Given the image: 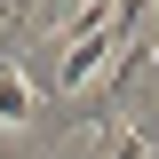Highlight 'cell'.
<instances>
[{
	"instance_id": "obj_1",
	"label": "cell",
	"mask_w": 159,
	"mask_h": 159,
	"mask_svg": "<svg viewBox=\"0 0 159 159\" xmlns=\"http://www.w3.org/2000/svg\"><path fill=\"white\" fill-rule=\"evenodd\" d=\"M0 127H56V111L40 103V88L24 80V64H0Z\"/></svg>"
},
{
	"instance_id": "obj_2",
	"label": "cell",
	"mask_w": 159,
	"mask_h": 159,
	"mask_svg": "<svg viewBox=\"0 0 159 159\" xmlns=\"http://www.w3.org/2000/svg\"><path fill=\"white\" fill-rule=\"evenodd\" d=\"M103 159H151V143L135 127H103Z\"/></svg>"
}]
</instances>
